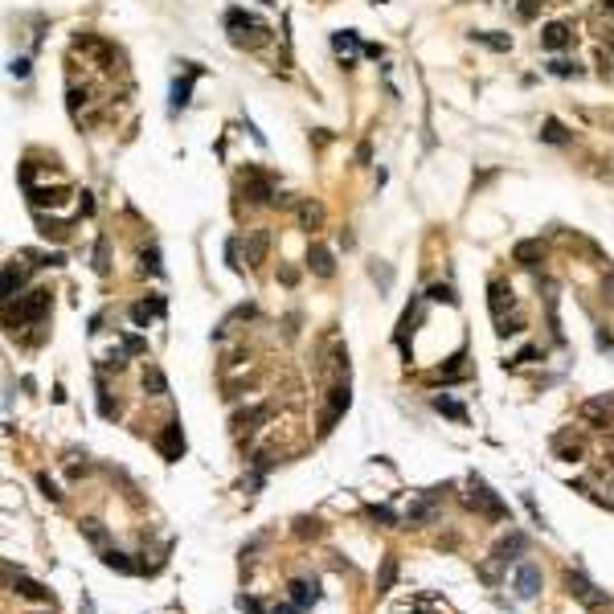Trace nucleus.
<instances>
[{"mask_svg": "<svg viewBox=\"0 0 614 614\" xmlns=\"http://www.w3.org/2000/svg\"><path fill=\"white\" fill-rule=\"evenodd\" d=\"M525 549H528V536L520 528H508V536L491 549V557H487V565H480V577L487 586H500V577L508 565H520L525 561Z\"/></svg>", "mask_w": 614, "mask_h": 614, "instance_id": "1", "label": "nucleus"}, {"mask_svg": "<svg viewBox=\"0 0 614 614\" xmlns=\"http://www.w3.org/2000/svg\"><path fill=\"white\" fill-rule=\"evenodd\" d=\"M463 504L471 508V512H480V516H487V520H508V504L487 487V483L480 480V475H471V491L463 495Z\"/></svg>", "mask_w": 614, "mask_h": 614, "instance_id": "2", "label": "nucleus"}, {"mask_svg": "<svg viewBox=\"0 0 614 614\" xmlns=\"http://www.w3.org/2000/svg\"><path fill=\"white\" fill-rule=\"evenodd\" d=\"M565 590H570V598H577L586 611H602V606H611V602H614L611 594H606V590H598V586H594V581H590L581 570L565 573Z\"/></svg>", "mask_w": 614, "mask_h": 614, "instance_id": "3", "label": "nucleus"}, {"mask_svg": "<svg viewBox=\"0 0 614 614\" xmlns=\"http://www.w3.org/2000/svg\"><path fill=\"white\" fill-rule=\"evenodd\" d=\"M49 291H29V295H21L17 307L4 304V319H12L17 315V324H42L45 315H49Z\"/></svg>", "mask_w": 614, "mask_h": 614, "instance_id": "4", "label": "nucleus"}, {"mask_svg": "<svg viewBox=\"0 0 614 614\" xmlns=\"http://www.w3.org/2000/svg\"><path fill=\"white\" fill-rule=\"evenodd\" d=\"M442 491H446V483H442V487H426V491H422V495L405 508V525H430V520L439 516Z\"/></svg>", "mask_w": 614, "mask_h": 614, "instance_id": "5", "label": "nucleus"}, {"mask_svg": "<svg viewBox=\"0 0 614 614\" xmlns=\"http://www.w3.org/2000/svg\"><path fill=\"white\" fill-rule=\"evenodd\" d=\"M541 581H545L541 565H536V561H520V565H516V577H512V590H516L520 602H532V598L541 594Z\"/></svg>", "mask_w": 614, "mask_h": 614, "instance_id": "6", "label": "nucleus"}, {"mask_svg": "<svg viewBox=\"0 0 614 614\" xmlns=\"http://www.w3.org/2000/svg\"><path fill=\"white\" fill-rule=\"evenodd\" d=\"M156 450L168 459V463H176V459H184V430H180V418H173V422H164V430L156 435Z\"/></svg>", "mask_w": 614, "mask_h": 614, "instance_id": "7", "label": "nucleus"}, {"mask_svg": "<svg viewBox=\"0 0 614 614\" xmlns=\"http://www.w3.org/2000/svg\"><path fill=\"white\" fill-rule=\"evenodd\" d=\"M242 184H246V197H250L254 205H274V197H279V188L270 184V176L258 173V168H246Z\"/></svg>", "mask_w": 614, "mask_h": 614, "instance_id": "8", "label": "nucleus"}, {"mask_svg": "<svg viewBox=\"0 0 614 614\" xmlns=\"http://www.w3.org/2000/svg\"><path fill=\"white\" fill-rule=\"evenodd\" d=\"M205 70L197 66V62H188V70H184V78H176L173 82V98H168V107H173V115H180L184 107H188V98H193V82L201 78Z\"/></svg>", "mask_w": 614, "mask_h": 614, "instance_id": "9", "label": "nucleus"}, {"mask_svg": "<svg viewBox=\"0 0 614 614\" xmlns=\"http://www.w3.org/2000/svg\"><path fill=\"white\" fill-rule=\"evenodd\" d=\"M573 45V29L565 21H549L545 29H541V49L545 53H561V49H570Z\"/></svg>", "mask_w": 614, "mask_h": 614, "instance_id": "10", "label": "nucleus"}, {"mask_svg": "<svg viewBox=\"0 0 614 614\" xmlns=\"http://www.w3.org/2000/svg\"><path fill=\"white\" fill-rule=\"evenodd\" d=\"M164 311H168V299H164V295H148V299L132 304V324L135 328H148L152 319H164Z\"/></svg>", "mask_w": 614, "mask_h": 614, "instance_id": "11", "label": "nucleus"}, {"mask_svg": "<svg viewBox=\"0 0 614 614\" xmlns=\"http://www.w3.org/2000/svg\"><path fill=\"white\" fill-rule=\"evenodd\" d=\"M270 467H274V455H270V450H258V455L250 459V475L242 480V491H250V495H254V491H263Z\"/></svg>", "mask_w": 614, "mask_h": 614, "instance_id": "12", "label": "nucleus"}, {"mask_svg": "<svg viewBox=\"0 0 614 614\" xmlns=\"http://www.w3.org/2000/svg\"><path fill=\"white\" fill-rule=\"evenodd\" d=\"M349 405H352V389H349V381H344V385H336L332 397H328V410H324V418H319V430H332L336 418H340Z\"/></svg>", "mask_w": 614, "mask_h": 614, "instance_id": "13", "label": "nucleus"}, {"mask_svg": "<svg viewBox=\"0 0 614 614\" xmlns=\"http://www.w3.org/2000/svg\"><path fill=\"white\" fill-rule=\"evenodd\" d=\"M487 307H491V319H504L508 311H516V295L508 283H491L487 287Z\"/></svg>", "mask_w": 614, "mask_h": 614, "instance_id": "14", "label": "nucleus"}, {"mask_svg": "<svg viewBox=\"0 0 614 614\" xmlns=\"http://www.w3.org/2000/svg\"><path fill=\"white\" fill-rule=\"evenodd\" d=\"M287 590H291V602H295L304 614L311 611L315 602H319V581H315V577H295Z\"/></svg>", "mask_w": 614, "mask_h": 614, "instance_id": "15", "label": "nucleus"}, {"mask_svg": "<svg viewBox=\"0 0 614 614\" xmlns=\"http://www.w3.org/2000/svg\"><path fill=\"white\" fill-rule=\"evenodd\" d=\"M25 274H29V270H25V266L17 263V258H8V263H4V287H0V299H4V304H12V299H21V287H25Z\"/></svg>", "mask_w": 614, "mask_h": 614, "instance_id": "16", "label": "nucleus"}, {"mask_svg": "<svg viewBox=\"0 0 614 614\" xmlns=\"http://www.w3.org/2000/svg\"><path fill=\"white\" fill-rule=\"evenodd\" d=\"M266 418H270V401H263V405H246V410L234 414V430H238V435H254L258 422H266Z\"/></svg>", "mask_w": 614, "mask_h": 614, "instance_id": "17", "label": "nucleus"}, {"mask_svg": "<svg viewBox=\"0 0 614 614\" xmlns=\"http://www.w3.org/2000/svg\"><path fill=\"white\" fill-rule=\"evenodd\" d=\"M611 410H614V397L611 394H598V397H590V401H581V418H586L590 426H606Z\"/></svg>", "mask_w": 614, "mask_h": 614, "instance_id": "18", "label": "nucleus"}, {"mask_svg": "<svg viewBox=\"0 0 614 614\" xmlns=\"http://www.w3.org/2000/svg\"><path fill=\"white\" fill-rule=\"evenodd\" d=\"M307 266H311V274H319V279H332V274H336V258H332V250H328V246H319V242H311V246H307Z\"/></svg>", "mask_w": 614, "mask_h": 614, "instance_id": "19", "label": "nucleus"}, {"mask_svg": "<svg viewBox=\"0 0 614 614\" xmlns=\"http://www.w3.org/2000/svg\"><path fill=\"white\" fill-rule=\"evenodd\" d=\"M98 557H103V565H107V570H115V573H128V577H132V573H143V565L132 561L123 549H111V545H107V549H98Z\"/></svg>", "mask_w": 614, "mask_h": 614, "instance_id": "20", "label": "nucleus"}, {"mask_svg": "<svg viewBox=\"0 0 614 614\" xmlns=\"http://www.w3.org/2000/svg\"><path fill=\"white\" fill-rule=\"evenodd\" d=\"M332 49L344 58V66H352L356 62V53H365V45H360V37L352 33V29H340V33H332Z\"/></svg>", "mask_w": 614, "mask_h": 614, "instance_id": "21", "label": "nucleus"}, {"mask_svg": "<svg viewBox=\"0 0 614 614\" xmlns=\"http://www.w3.org/2000/svg\"><path fill=\"white\" fill-rule=\"evenodd\" d=\"M8 581H12V577H8ZM12 594H21V598H29V602H49V590H45L42 581L25 577V573H17V581H12Z\"/></svg>", "mask_w": 614, "mask_h": 614, "instance_id": "22", "label": "nucleus"}, {"mask_svg": "<svg viewBox=\"0 0 614 614\" xmlns=\"http://www.w3.org/2000/svg\"><path fill=\"white\" fill-rule=\"evenodd\" d=\"M266 250H270V234H266V229H254V234L246 238V263L263 266L266 263Z\"/></svg>", "mask_w": 614, "mask_h": 614, "instance_id": "23", "label": "nucleus"}, {"mask_svg": "<svg viewBox=\"0 0 614 614\" xmlns=\"http://www.w3.org/2000/svg\"><path fill=\"white\" fill-rule=\"evenodd\" d=\"M541 254H545V250H541V242H536V238H520V242L512 246V258H516L520 266H536V263H541Z\"/></svg>", "mask_w": 614, "mask_h": 614, "instance_id": "24", "label": "nucleus"}, {"mask_svg": "<svg viewBox=\"0 0 614 614\" xmlns=\"http://www.w3.org/2000/svg\"><path fill=\"white\" fill-rule=\"evenodd\" d=\"M439 377H442V385H450V381H467V352H455V356L439 369Z\"/></svg>", "mask_w": 614, "mask_h": 614, "instance_id": "25", "label": "nucleus"}, {"mask_svg": "<svg viewBox=\"0 0 614 614\" xmlns=\"http://www.w3.org/2000/svg\"><path fill=\"white\" fill-rule=\"evenodd\" d=\"M435 410H439L442 418H450V422H467V405L463 401H455V397H446V394H439L435 401H430Z\"/></svg>", "mask_w": 614, "mask_h": 614, "instance_id": "26", "label": "nucleus"}, {"mask_svg": "<svg viewBox=\"0 0 614 614\" xmlns=\"http://www.w3.org/2000/svg\"><path fill=\"white\" fill-rule=\"evenodd\" d=\"M365 516H369V520H377V525H385V528L405 525V516H397L389 504H365Z\"/></svg>", "mask_w": 614, "mask_h": 614, "instance_id": "27", "label": "nucleus"}, {"mask_svg": "<svg viewBox=\"0 0 614 614\" xmlns=\"http://www.w3.org/2000/svg\"><path fill=\"white\" fill-rule=\"evenodd\" d=\"M225 29H254V33H263L266 25L254 17V12H242V8H229L225 12Z\"/></svg>", "mask_w": 614, "mask_h": 614, "instance_id": "28", "label": "nucleus"}, {"mask_svg": "<svg viewBox=\"0 0 614 614\" xmlns=\"http://www.w3.org/2000/svg\"><path fill=\"white\" fill-rule=\"evenodd\" d=\"M541 143L565 148V143H570V132H565V123H561V119H545V123H541Z\"/></svg>", "mask_w": 614, "mask_h": 614, "instance_id": "29", "label": "nucleus"}, {"mask_svg": "<svg viewBox=\"0 0 614 614\" xmlns=\"http://www.w3.org/2000/svg\"><path fill=\"white\" fill-rule=\"evenodd\" d=\"M422 319V299H410V307L401 311V324H397V344L405 349V332H414V324Z\"/></svg>", "mask_w": 614, "mask_h": 614, "instance_id": "30", "label": "nucleus"}, {"mask_svg": "<svg viewBox=\"0 0 614 614\" xmlns=\"http://www.w3.org/2000/svg\"><path fill=\"white\" fill-rule=\"evenodd\" d=\"M397 581V557L389 553V557H381V573H377V594H389Z\"/></svg>", "mask_w": 614, "mask_h": 614, "instance_id": "31", "label": "nucleus"}, {"mask_svg": "<svg viewBox=\"0 0 614 614\" xmlns=\"http://www.w3.org/2000/svg\"><path fill=\"white\" fill-rule=\"evenodd\" d=\"M94 274H111V242H107V234L94 238Z\"/></svg>", "mask_w": 614, "mask_h": 614, "instance_id": "32", "label": "nucleus"}, {"mask_svg": "<svg viewBox=\"0 0 614 614\" xmlns=\"http://www.w3.org/2000/svg\"><path fill=\"white\" fill-rule=\"evenodd\" d=\"M143 389L152 397H168V377L156 369V365H148V373H143Z\"/></svg>", "mask_w": 614, "mask_h": 614, "instance_id": "33", "label": "nucleus"}, {"mask_svg": "<svg viewBox=\"0 0 614 614\" xmlns=\"http://www.w3.org/2000/svg\"><path fill=\"white\" fill-rule=\"evenodd\" d=\"M82 536H87L90 545H94V549H107V541H111V532H107V528H103V520H82Z\"/></svg>", "mask_w": 614, "mask_h": 614, "instance_id": "34", "label": "nucleus"}, {"mask_svg": "<svg viewBox=\"0 0 614 614\" xmlns=\"http://www.w3.org/2000/svg\"><path fill=\"white\" fill-rule=\"evenodd\" d=\"M422 299H430V304H446V307H459V295H455V287L450 283H435Z\"/></svg>", "mask_w": 614, "mask_h": 614, "instance_id": "35", "label": "nucleus"}, {"mask_svg": "<svg viewBox=\"0 0 614 614\" xmlns=\"http://www.w3.org/2000/svg\"><path fill=\"white\" fill-rule=\"evenodd\" d=\"M471 42L487 45V49H495V53H508V49H512V37H508V33H471Z\"/></svg>", "mask_w": 614, "mask_h": 614, "instance_id": "36", "label": "nucleus"}, {"mask_svg": "<svg viewBox=\"0 0 614 614\" xmlns=\"http://www.w3.org/2000/svg\"><path fill=\"white\" fill-rule=\"evenodd\" d=\"M66 103H70V115L82 119V111H87V103H90V90L87 87H70L66 90Z\"/></svg>", "mask_w": 614, "mask_h": 614, "instance_id": "37", "label": "nucleus"}, {"mask_svg": "<svg viewBox=\"0 0 614 614\" xmlns=\"http://www.w3.org/2000/svg\"><path fill=\"white\" fill-rule=\"evenodd\" d=\"M545 70H549L553 78H581V66H577V62H565V58H553Z\"/></svg>", "mask_w": 614, "mask_h": 614, "instance_id": "38", "label": "nucleus"}, {"mask_svg": "<svg viewBox=\"0 0 614 614\" xmlns=\"http://www.w3.org/2000/svg\"><path fill=\"white\" fill-rule=\"evenodd\" d=\"M495 332H500V336H520V332H525V315H520V311H512V315L495 319Z\"/></svg>", "mask_w": 614, "mask_h": 614, "instance_id": "39", "label": "nucleus"}, {"mask_svg": "<svg viewBox=\"0 0 614 614\" xmlns=\"http://www.w3.org/2000/svg\"><path fill=\"white\" fill-rule=\"evenodd\" d=\"M299 221H304V229H319V221H324V209H319L315 201H304V205H299Z\"/></svg>", "mask_w": 614, "mask_h": 614, "instance_id": "40", "label": "nucleus"}, {"mask_svg": "<svg viewBox=\"0 0 614 614\" xmlns=\"http://www.w3.org/2000/svg\"><path fill=\"white\" fill-rule=\"evenodd\" d=\"M139 266H143V274H164V266H160V250H156V246L139 250Z\"/></svg>", "mask_w": 614, "mask_h": 614, "instance_id": "41", "label": "nucleus"}, {"mask_svg": "<svg viewBox=\"0 0 614 614\" xmlns=\"http://www.w3.org/2000/svg\"><path fill=\"white\" fill-rule=\"evenodd\" d=\"M242 614H266V606H263V598H254V594H238V602H234Z\"/></svg>", "mask_w": 614, "mask_h": 614, "instance_id": "42", "label": "nucleus"}, {"mask_svg": "<svg viewBox=\"0 0 614 614\" xmlns=\"http://www.w3.org/2000/svg\"><path fill=\"white\" fill-rule=\"evenodd\" d=\"M536 356H541V349H536V344H525V349L516 352L512 360H504V369H520V365H528V360H536Z\"/></svg>", "mask_w": 614, "mask_h": 614, "instance_id": "43", "label": "nucleus"}, {"mask_svg": "<svg viewBox=\"0 0 614 614\" xmlns=\"http://www.w3.org/2000/svg\"><path fill=\"white\" fill-rule=\"evenodd\" d=\"M541 8H545V0H520V4H516V17H520V21H536Z\"/></svg>", "mask_w": 614, "mask_h": 614, "instance_id": "44", "label": "nucleus"}, {"mask_svg": "<svg viewBox=\"0 0 614 614\" xmlns=\"http://www.w3.org/2000/svg\"><path fill=\"white\" fill-rule=\"evenodd\" d=\"M319 532H324V525L315 516H299L295 520V536H319Z\"/></svg>", "mask_w": 614, "mask_h": 614, "instance_id": "45", "label": "nucleus"}, {"mask_svg": "<svg viewBox=\"0 0 614 614\" xmlns=\"http://www.w3.org/2000/svg\"><path fill=\"white\" fill-rule=\"evenodd\" d=\"M119 349L128 352V356H139V352H148V340H143V336H132V332H128V336L119 340Z\"/></svg>", "mask_w": 614, "mask_h": 614, "instance_id": "46", "label": "nucleus"}, {"mask_svg": "<svg viewBox=\"0 0 614 614\" xmlns=\"http://www.w3.org/2000/svg\"><path fill=\"white\" fill-rule=\"evenodd\" d=\"M37 487H42V495H45V500H53V504H58V500H62V491H58V483L49 480V475H45V471H42V475H37Z\"/></svg>", "mask_w": 614, "mask_h": 614, "instance_id": "47", "label": "nucleus"}, {"mask_svg": "<svg viewBox=\"0 0 614 614\" xmlns=\"http://www.w3.org/2000/svg\"><path fill=\"white\" fill-rule=\"evenodd\" d=\"M8 74L12 78H29V58H12L8 62Z\"/></svg>", "mask_w": 614, "mask_h": 614, "instance_id": "48", "label": "nucleus"}, {"mask_svg": "<svg viewBox=\"0 0 614 614\" xmlns=\"http://www.w3.org/2000/svg\"><path fill=\"white\" fill-rule=\"evenodd\" d=\"M225 263H229V270H242V263H238V238L225 242Z\"/></svg>", "mask_w": 614, "mask_h": 614, "instance_id": "49", "label": "nucleus"}, {"mask_svg": "<svg viewBox=\"0 0 614 614\" xmlns=\"http://www.w3.org/2000/svg\"><path fill=\"white\" fill-rule=\"evenodd\" d=\"M373 279H381V287H389L394 283V270L389 266H373Z\"/></svg>", "mask_w": 614, "mask_h": 614, "instance_id": "50", "label": "nucleus"}, {"mask_svg": "<svg viewBox=\"0 0 614 614\" xmlns=\"http://www.w3.org/2000/svg\"><path fill=\"white\" fill-rule=\"evenodd\" d=\"M78 213H82V218H90V213H94V201H90V193H82V205H78Z\"/></svg>", "mask_w": 614, "mask_h": 614, "instance_id": "51", "label": "nucleus"}, {"mask_svg": "<svg viewBox=\"0 0 614 614\" xmlns=\"http://www.w3.org/2000/svg\"><path fill=\"white\" fill-rule=\"evenodd\" d=\"M270 614H304V611H299L295 602H283V606H274V611H270Z\"/></svg>", "mask_w": 614, "mask_h": 614, "instance_id": "52", "label": "nucleus"}, {"mask_svg": "<svg viewBox=\"0 0 614 614\" xmlns=\"http://www.w3.org/2000/svg\"><path fill=\"white\" fill-rule=\"evenodd\" d=\"M602 8H606V12L614 17V0H602Z\"/></svg>", "mask_w": 614, "mask_h": 614, "instance_id": "53", "label": "nucleus"}, {"mask_svg": "<svg viewBox=\"0 0 614 614\" xmlns=\"http://www.w3.org/2000/svg\"><path fill=\"white\" fill-rule=\"evenodd\" d=\"M258 4H274V0H258Z\"/></svg>", "mask_w": 614, "mask_h": 614, "instance_id": "54", "label": "nucleus"}]
</instances>
